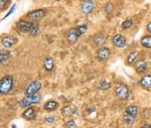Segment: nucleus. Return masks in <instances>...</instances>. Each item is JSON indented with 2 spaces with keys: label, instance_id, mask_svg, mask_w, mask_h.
Listing matches in <instances>:
<instances>
[{
  "label": "nucleus",
  "instance_id": "nucleus-27",
  "mask_svg": "<svg viewBox=\"0 0 151 128\" xmlns=\"http://www.w3.org/2000/svg\"><path fill=\"white\" fill-rule=\"evenodd\" d=\"M114 10V4L111 3V2H108V3L106 4V6H105V11H106V13L110 14L112 13Z\"/></svg>",
  "mask_w": 151,
  "mask_h": 128
},
{
  "label": "nucleus",
  "instance_id": "nucleus-4",
  "mask_svg": "<svg viewBox=\"0 0 151 128\" xmlns=\"http://www.w3.org/2000/svg\"><path fill=\"white\" fill-rule=\"evenodd\" d=\"M40 101V97L38 95H31V96H26L23 100H21L18 103V106L21 108H27L32 104H37Z\"/></svg>",
  "mask_w": 151,
  "mask_h": 128
},
{
  "label": "nucleus",
  "instance_id": "nucleus-7",
  "mask_svg": "<svg viewBox=\"0 0 151 128\" xmlns=\"http://www.w3.org/2000/svg\"><path fill=\"white\" fill-rule=\"evenodd\" d=\"M111 51L108 48H105V46H101L97 51V59L100 61H106L110 58Z\"/></svg>",
  "mask_w": 151,
  "mask_h": 128
},
{
  "label": "nucleus",
  "instance_id": "nucleus-9",
  "mask_svg": "<svg viewBox=\"0 0 151 128\" xmlns=\"http://www.w3.org/2000/svg\"><path fill=\"white\" fill-rule=\"evenodd\" d=\"M112 43H113V45L116 46V48H124V46H126V43H127V40H126L125 36L122 35V34H116V35H114L113 39H112Z\"/></svg>",
  "mask_w": 151,
  "mask_h": 128
},
{
  "label": "nucleus",
  "instance_id": "nucleus-31",
  "mask_svg": "<svg viewBox=\"0 0 151 128\" xmlns=\"http://www.w3.org/2000/svg\"><path fill=\"white\" fill-rule=\"evenodd\" d=\"M45 122H47V123H53V122H55V118H53V117L45 118Z\"/></svg>",
  "mask_w": 151,
  "mask_h": 128
},
{
  "label": "nucleus",
  "instance_id": "nucleus-22",
  "mask_svg": "<svg viewBox=\"0 0 151 128\" xmlns=\"http://www.w3.org/2000/svg\"><path fill=\"white\" fill-rule=\"evenodd\" d=\"M76 29V33H77L78 36H82L84 33H86V31L88 30V26L86 25V24H82V25H79L77 26V27H75Z\"/></svg>",
  "mask_w": 151,
  "mask_h": 128
},
{
  "label": "nucleus",
  "instance_id": "nucleus-21",
  "mask_svg": "<svg viewBox=\"0 0 151 128\" xmlns=\"http://www.w3.org/2000/svg\"><path fill=\"white\" fill-rule=\"evenodd\" d=\"M141 45L144 48H151V35H146L141 38Z\"/></svg>",
  "mask_w": 151,
  "mask_h": 128
},
{
  "label": "nucleus",
  "instance_id": "nucleus-33",
  "mask_svg": "<svg viewBox=\"0 0 151 128\" xmlns=\"http://www.w3.org/2000/svg\"><path fill=\"white\" fill-rule=\"evenodd\" d=\"M142 127H147V128H151V124H144Z\"/></svg>",
  "mask_w": 151,
  "mask_h": 128
},
{
  "label": "nucleus",
  "instance_id": "nucleus-13",
  "mask_svg": "<svg viewBox=\"0 0 151 128\" xmlns=\"http://www.w3.org/2000/svg\"><path fill=\"white\" fill-rule=\"evenodd\" d=\"M53 67H55V61H53L52 58L47 56L45 59V61H43V68H45V70L47 71V72H50V71H52Z\"/></svg>",
  "mask_w": 151,
  "mask_h": 128
},
{
  "label": "nucleus",
  "instance_id": "nucleus-16",
  "mask_svg": "<svg viewBox=\"0 0 151 128\" xmlns=\"http://www.w3.org/2000/svg\"><path fill=\"white\" fill-rule=\"evenodd\" d=\"M58 103L55 100L47 101L45 104V106H43L45 110H47V111H55V109H58Z\"/></svg>",
  "mask_w": 151,
  "mask_h": 128
},
{
  "label": "nucleus",
  "instance_id": "nucleus-32",
  "mask_svg": "<svg viewBox=\"0 0 151 128\" xmlns=\"http://www.w3.org/2000/svg\"><path fill=\"white\" fill-rule=\"evenodd\" d=\"M146 30H147L148 33L151 34V21H150V22H148V24L146 25Z\"/></svg>",
  "mask_w": 151,
  "mask_h": 128
},
{
  "label": "nucleus",
  "instance_id": "nucleus-10",
  "mask_svg": "<svg viewBox=\"0 0 151 128\" xmlns=\"http://www.w3.org/2000/svg\"><path fill=\"white\" fill-rule=\"evenodd\" d=\"M16 43V38H14L13 35H5L3 36L1 39V43L2 46H4L5 48H12Z\"/></svg>",
  "mask_w": 151,
  "mask_h": 128
},
{
  "label": "nucleus",
  "instance_id": "nucleus-1",
  "mask_svg": "<svg viewBox=\"0 0 151 128\" xmlns=\"http://www.w3.org/2000/svg\"><path fill=\"white\" fill-rule=\"evenodd\" d=\"M16 29L22 33H27L31 36H35L40 31V26L37 23L31 20H19L16 23Z\"/></svg>",
  "mask_w": 151,
  "mask_h": 128
},
{
  "label": "nucleus",
  "instance_id": "nucleus-19",
  "mask_svg": "<svg viewBox=\"0 0 151 128\" xmlns=\"http://www.w3.org/2000/svg\"><path fill=\"white\" fill-rule=\"evenodd\" d=\"M138 56H139V51H132V53H130L127 56V60H126V63L128 64V65H132V64L135 63V61L137 60Z\"/></svg>",
  "mask_w": 151,
  "mask_h": 128
},
{
  "label": "nucleus",
  "instance_id": "nucleus-15",
  "mask_svg": "<svg viewBox=\"0 0 151 128\" xmlns=\"http://www.w3.org/2000/svg\"><path fill=\"white\" fill-rule=\"evenodd\" d=\"M22 117L26 120H32L35 117V111L32 107H27L26 110L22 113Z\"/></svg>",
  "mask_w": 151,
  "mask_h": 128
},
{
  "label": "nucleus",
  "instance_id": "nucleus-14",
  "mask_svg": "<svg viewBox=\"0 0 151 128\" xmlns=\"http://www.w3.org/2000/svg\"><path fill=\"white\" fill-rule=\"evenodd\" d=\"M147 68H148V65L145 61H139L135 66V70L138 74L145 73L146 70H147Z\"/></svg>",
  "mask_w": 151,
  "mask_h": 128
},
{
  "label": "nucleus",
  "instance_id": "nucleus-6",
  "mask_svg": "<svg viewBox=\"0 0 151 128\" xmlns=\"http://www.w3.org/2000/svg\"><path fill=\"white\" fill-rule=\"evenodd\" d=\"M47 12H45V9H36V10L30 11L26 14V17L31 21H35V20H40L43 17L45 16Z\"/></svg>",
  "mask_w": 151,
  "mask_h": 128
},
{
  "label": "nucleus",
  "instance_id": "nucleus-29",
  "mask_svg": "<svg viewBox=\"0 0 151 128\" xmlns=\"http://www.w3.org/2000/svg\"><path fill=\"white\" fill-rule=\"evenodd\" d=\"M15 8H16V5H15V4H13V5L11 6L10 10H9L8 12H7V14H6V15L4 16L3 18H2V20H4V19H5V18H7V17H8L9 15H10V14H12V12H13V11H15Z\"/></svg>",
  "mask_w": 151,
  "mask_h": 128
},
{
  "label": "nucleus",
  "instance_id": "nucleus-3",
  "mask_svg": "<svg viewBox=\"0 0 151 128\" xmlns=\"http://www.w3.org/2000/svg\"><path fill=\"white\" fill-rule=\"evenodd\" d=\"M115 95L119 100H126L129 97V88L125 84H118L115 88Z\"/></svg>",
  "mask_w": 151,
  "mask_h": 128
},
{
  "label": "nucleus",
  "instance_id": "nucleus-24",
  "mask_svg": "<svg viewBox=\"0 0 151 128\" xmlns=\"http://www.w3.org/2000/svg\"><path fill=\"white\" fill-rule=\"evenodd\" d=\"M132 25H133L132 19H126V20H124L122 24H121V28L124 29V30H127V29L132 27Z\"/></svg>",
  "mask_w": 151,
  "mask_h": 128
},
{
  "label": "nucleus",
  "instance_id": "nucleus-23",
  "mask_svg": "<svg viewBox=\"0 0 151 128\" xmlns=\"http://www.w3.org/2000/svg\"><path fill=\"white\" fill-rule=\"evenodd\" d=\"M106 41V38L102 34H97L96 36H94V43H96L97 46H102L105 43Z\"/></svg>",
  "mask_w": 151,
  "mask_h": 128
},
{
  "label": "nucleus",
  "instance_id": "nucleus-5",
  "mask_svg": "<svg viewBox=\"0 0 151 128\" xmlns=\"http://www.w3.org/2000/svg\"><path fill=\"white\" fill-rule=\"evenodd\" d=\"M41 88V83L40 81H32L28 84V86L25 88L24 91V94L25 96H31V95H35L37 94V92L40 90Z\"/></svg>",
  "mask_w": 151,
  "mask_h": 128
},
{
  "label": "nucleus",
  "instance_id": "nucleus-17",
  "mask_svg": "<svg viewBox=\"0 0 151 128\" xmlns=\"http://www.w3.org/2000/svg\"><path fill=\"white\" fill-rule=\"evenodd\" d=\"M135 119H136L135 116L129 114V113H127V112H124V114H123V121H124V123H125L126 125H129V126L133 125V123L135 122Z\"/></svg>",
  "mask_w": 151,
  "mask_h": 128
},
{
  "label": "nucleus",
  "instance_id": "nucleus-20",
  "mask_svg": "<svg viewBox=\"0 0 151 128\" xmlns=\"http://www.w3.org/2000/svg\"><path fill=\"white\" fill-rule=\"evenodd\" d=\"M10 59V54L6 50L0 51V64H5Z\"/></svg>",
  "mask_w": 151,
  "mask_h": 128
},
{
  "label": "nucleus",
  "instance_id": "nucleus-11",
  "mask_svg": "<svg viewBox=\"0 0 151 128\" xmlns=\"http://www.w3.org/2000/svg\"><path fill=\"white\" fill-rule=\"evenodd\" d=\"M139 84L145 90L151 91V75H144L140 79Z\"/></svg>",
  "mask_w": 151,
  "mask_h": 128
},
{
  "label": "nucleus",
  "instance_id": "nucleus-30",
  "mask_svg": "<svg viewBox=\"0 0 151 128\" xmlns=\"http://www.w3.org/2000/svg\"><path fill=\"white\" fill-rule=\"evenodd\" d=\"M9 0H0V8H4L8 4Z\"/></svg>",
  "mask_w": 151,
  "mask_h": 128
},
{
  "label": "nucleus",
  "instance_id": "nucleus-28",
  "mask_svg": "<svg viewBox=\"0 0 151 128\" xmlns=\"http://www.w3.org/2000/svg\"><path fill=\"white\" fill-rule=\"evenodd\" d=\"M65 126L68 128H75V127H77V124L75 123L74 120H69V121L65 122Z\"/></svg>",
  "mask_w": 151,
  "mask_h": 128
},
{
  "label": "nucleus",
  "instance_id": "nucleus-2",
  "mask_svg": "<svg viewBox=\"0 0 151 128\" xmlns=\"http://www.w3.org/2000/svg\"><path fill=\"white\" fill-rule=\"evenodd\" d=\"M14 84V79L12 76H4L0 80V95H6L12 90Z\"/></svg>",
  "mask_w": 151,
  "mask_h": 128
},
{
  "label": "nucleus",
  "instance_id": "nucleus-26",
  "mask_svg": "<svg viewBox=\"0 0 151 128\" xmlns=\"http://www.w3.org/2000/svg\"><path fill=\"white\" fill-rule=\"evenodd\" d=\"M63 114L65 115V116H67V117H69V116H72L73 115V110H72V108H70V106H65L64 108H63Z\"/></svg>",
  "mask_w": 151,
  "mask_h": 128
},
{
  "label": "nucleus",
  "instance_id": "nucleus-12",
  "mask_svg": "<svg viewBox=\"0 0 151 128\" xmlns=\"http://www.w3.org/2000/svg\"><path fill=\"white\" fill-rule=\"evenodd\" d=\"M78 38H79V36H78L77 33H76L75 28H72V29H70V30L68 31L67 41H68V43H69V45H75V43H77Z\"/></svg>",
  "mask_w": 151,
  "mask_h": 128
},
{
  "label": "nucleus",
  "instance_id": "nucleus-8",
  "mask_svg": "<svg viewBox=\"0 0 151 128\" xmlns=\"http://www.w3.org/2000/svg\"><path fill=\"white\" fill-rule=\"evenodd\" d=\"M95 8V2L94 0H86V1L83 2L81 6V11L83 14H90Z\"/></svg>",
  "mask_w": 151,
  "mask_h": 128
},
{
  "label": "nucleus",
  "instance_id": "nucleus-18",
  "mask_svg": "<svg viewBox=\"0 0 151 128\" xmlns=\"http://www.w3.org/2000/svg\"><path fill=\"white\" fill-rule=\"evenodd\" d=\"M125 112H127L129 114L137 117L138 114H139V107H138L137 105H129L128 107L126 108Z\"/></svg>",
  "mask_w": 151,
  "mask_h": 128
},
{
  "label": "nucleus",
  "instance_id": "nucleus-25",
  "mask_svg": "<svg viewBox=\"0 0 151 128\" xmlns=\"http://www.w3.org/2000/svg\"><path fill=\"white\" fill-rule=\"evenodd\" d=\"M111 88V84L107 81H101L99 84V89L100 90H103V91H106V90H109Z\"/></svg>",
  "mask_w": 151,
  "mask_h": 128
}]
</instances>
